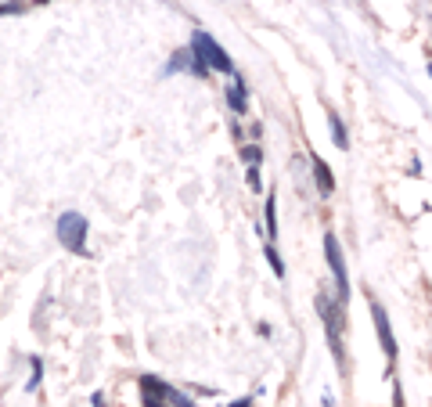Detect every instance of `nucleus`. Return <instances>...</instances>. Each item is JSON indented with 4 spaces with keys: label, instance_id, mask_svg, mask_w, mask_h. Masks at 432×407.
I'll return each instance as SVG.
<instances>
[{
    "label": "nucleus",
    "instance_id": "11",
    "mask_svg": "<svg viewBox=\"0 0 432 407\" xmlns=\"http://www.w3.org/2000/svg\"><path fill=\"white\" fill-rule=\"evenodd\" d=\"M267 260H270V267H274V274L281 278V274H285V267H281V256L274 253V245H270V249H267Z\"/></svg>",
    "mask_w": 432,
    "mask_h": 407
},
{
    "label": "nucleus",
    "instance_id": "6",
    "mask_svg": "<svg viewBox=\"0 0 432 407\" xmlns=\"http://www.w3.org/2000/svg\"><path fill=\"white\" fill-rule=\"evenodd\" d=\"M371 317H375V332H378L382 350H386L389 361H396V339H393V328H389V317H386V310H382V303H371Z\"/></svg>",
    "mask_w": 432,
    "mask_h": 407
},
{
    "label": "nucleus",
    "instance_id": "9",
    "mask_svg": "<svg viewBox=\"0 0 432 407\" xmlns=\"http://www.w3.org/2000/svg\"><path fill=\"white\" fill-rule=\"evenodd\" d=\"M328 127H331V134H335V145L339 148H349V137H346V127H342V119L331 112V119H328Z\"/></svg>",
    "mask_w": 432,
    "mask_h": 407
},
{
    "label": "nucleus",
    "instance_id": "12",
    "mask_svg": "<svg viewBox=\"0 0 432 407\" xmlns=\"http://www.w3.org/2000/svg\"><path fill=\"white\" fill-rule=\"evenodd\" d=\"M37 382H40V357H33V379H29L25 389H37Z\"/></svg>",
    "mask_w": 432,
    "mask_h": 407
},
{
    "label": "nucleus",
    "instance_id": "2",
    "mask_svg": "<svg viewBox=\"0 0 432 407\" xmlns=\"http://www.w3.org/2000/svg\"><path fill=\"white\" fill-rule=\"evenodd\" d=\"M58 242L69 253H87V216L83 213H61L58 216Z\"/></svg>",
    "mask_w": 432,
    "mask_h": 407
},
{
    "label": "nucleus",
    "instance_id": "4",
    "mask_svg": "<svg viewBox=\"0 0 432 407\" xmlns=\"http://www.w3.org/2000/svg\"><path fill=\"white\" fill-rule=\"evenodd\" d=\"M317 310H321V317H325V328H328V342H331V350H335V361H339V368L346 364V353H342V303L339 306H328V300L321 295L317 300Z\"/></svg>",
    "mask_w": 432,
    "mask_h": 407
},
{
    "label": "nucleus",
    "instance_id": "5",
    "mask_svg": "<svg viewBox=\"0 0 432 407\" xmlns=\"http://www.w3.org/2000/svg\"><path fill=\"white\" fill-rule=\"evenodd\" d=\"M141 404H191V400L155 375H141Z\"/></svg>",
    "mask_w": 432,
    "mask_h": 407
},
{
    "label": "nucleus",
    "instance_id": "3",
    "mask_svg": "<svg viewBox=\"0 0 432 407\" xmlns=\"http://www.w3.org/2000/svg\"><path fill=\"white\" fill-rule=\"evenodd\" d=\"M325 256H328V267L335 274V295H339V303L346 306V300H349V274H346V260H342L339 238H335L331 231L325 234Z\"/></svg>",
    "mask_w": 432,
    "mask_h": 407
},
{
    "label": "nucleus",
    "instance_id": "10",
    "mask_svg": "<svg viewBox=\"0 0 432 407\" xmlns=\"http://www.w3.org/2000/svg\"><path fill=\"white\" fill-rule=\"evenodd\" d=\"M267 234L278 238V209H274V195L267 198Z\"/></svg>",
    "mask_w": 432,
    "mask_h": 407
},
{
    "label": "nucleus",
    "instance_id": "8",
    "mask_svg": "<svg viewBox=\"0 0 432 407\" xmlns=\"http://www.w3.org/2000/svg\"><path fill=\"white\" fill-rule=\"evenodd\" d=\"M227 101H231V108H234L238 116H245V83L242 80H234L227 87Z\"/></svg>",
    "mask_w": 432,
    "mask_h": 407
},
{
    "label": "nucleus",
    "instance_id": "7",
    "mask_svg": "<svg viewBox=\"0 0 432 407\" xmlns=\"http://www.w3.org/2000/svg\"><path fill=\"white\" fill-rule=\"evenodd\" d=\"M313 177H317V191L321 195L335 191V177H331V169H328V163L321 159V155H313Z\"/></svg>",
    "mask_w": 432,
    "mask_h": 407
},
{
    "label": "nucleus",
    "instance_id": "1",
    "mask_svg": "<svg viewBox=\"0 0 432 407\" xmlns=\"http://www.w3.org/2000/svg\"><path fill=\"white\" fill-rule=\"evenodd\" d=\"M191 51H195V58L202 61V65H209V69H216V72H231L234 76V61L227 58V51H223V47L209 36V33H198L191 36Z\"/></svg>",
    "mask_w": 432,
    "mask_h": 407
},
{
    "label": "nucleus",
    "instance_id": "13",
    "mask_svg": "<svg viewBox=\"0 0 432 407\" xmlns=\"http://www.w3.org/2000/svg\"><path fill=\"white\" fill-rule=\"evenodd\" d=\"M429 76H432V69H429Z\"/></svg>",
    "mask_w": 432,
    "mask_h": 407
}]
</instances>
